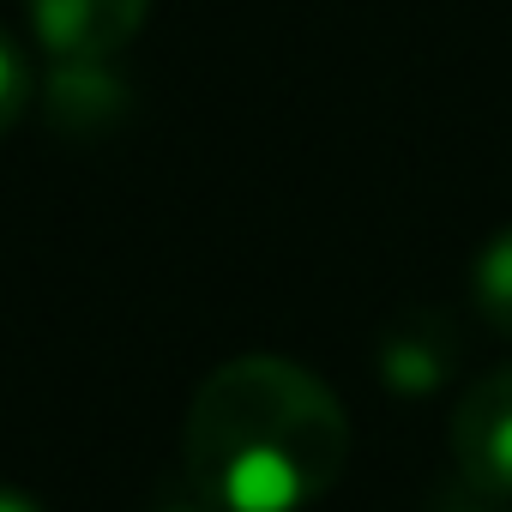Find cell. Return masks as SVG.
Returning <instances> with one entry per match:
<instances>
[{
    "label": "cell",
    "instance_id": "ba28073f",
    "mask_svg": "<svg viewBox=\"0 0 512 512\" xmlns=\"http://www.w3.org/2000/svg\"><path fill=\"white\" fill-rule=\"evenodd\" d=\"M163 512H217V506H211V500H199V506H193V500H181V506H163Z\"/></svg>",
    "mask_w": 512,
    "mask_h": 512
},
{
    "label": "cell",
    "instance_id": "5b68a950",
    "mask_svg": "<svg viewBox=\"0 0 512 512\" xmlns=\"http://www.w3.org/2000/svg\"><path fill=\"white\" fill-rule=\"evenodd\" d=\"M470 296H476V314L500 338H512V223L494 229L476 247V260H470Z\"/></svg>",
    "mask_w": 512,
    "mask_h": 512
},
{
    "label": "cell",
    "instance_id": "277c9868",
    "mask_svg": "<svg viewBox=\"0 0 512 512\" xmlns=\"http://www.w3.org/2000/svg\"><path fill=\"white\" fill-rule=\"evenodd\" d=\"M380 368H386V380H392L404 398L434 392V386L452 374V326H446V320H428V314L392 326L386 344H380Z\"/></svg>",
    "mask_w": 512,
    "mask_h": 512
},
{
    "label": "cell",
    "instance_id": "3957f363",
    "mask_svg": "<svg viewBox=\"0 0 512 512\" xmlns=\"http://www.w3.org/2000/svg\"><path fill=\"white\" fill-rule=\"evenodd\" d=\"M25 7L43 55H55L61 67H97L121 55L151 19V0H25Z\"/></svg>",
    "mask_w": 512,
    "mask_h": 512
},
{
    "label": "cell",
    "instance_id": "52a82bcc",
    "mask_svg": "<svg viewBox=\"0 0 512 512\" xmlns=\"http://www.w3.org/2000/svg\"><path fill=\"white\" fill-rule=\"evenodd\" d=\"M0 512H43L31 494H19V488H0Z\"/></svg>",
    "mask_w": 512,
    "mask_h": 512
},
{
    "label": "cell",
    "instance_id": "8992f818",
    "mask_svg": "<svg viewBox=\"0 0 512 512\" xmlns=\"http://www.w3.org/2000/svg\"><path fill=\"white\" fill-rule=\"evenodd\" d=\"M31 109V67L19 55V43L0 31V139H7Z\"/></svg>",
    "mask_w": 512,
    "mask_h": 512
},
{
    "label": "cell",
    "instance_id": "7a4b0ae2",
    "mask_svg": "<svg viewBox=\"0 0 512 512\" xmlns=\"http://www.w3.org/2000/svg\"><path fill=\"white\" fill-rule=\"evenodd\" d=\"M452 464L482 500H512V362L470 380L452 404Z\"/></svg>",
    "mask_w": 512,
    "mask_h": 512
},
{
    "label": "cell",
    "instance_id": "6da1fadb",
    "mask_svg": "<svg viewBox=\"0 0 512 512\" xmlns=\"http://www.w3.org/2000/svg\"><path fill=\"white\" fill-rule=\"evenodd\" d=\"M350 464L338 392L290 356H229L181 422V470L217 512H302Z\"/></svg>",
    "mask_w": 512,
    "mask_h": 512
}]
</instances>
